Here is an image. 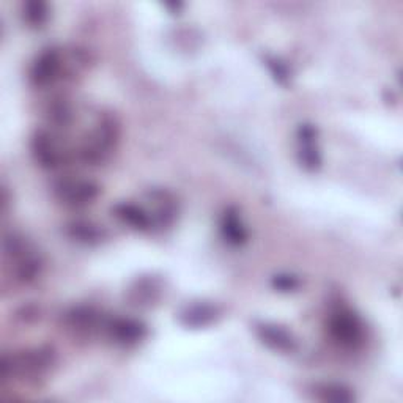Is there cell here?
<instances>
[{
    "instance_id": "cell-7",
    "label": "cell",
    "mask_w": 403,
    "mask_h": 403,
    "mask_svg": "<svg viewBox=\"0 0 403 403\" xmlns=\"http://www.w3.org/2000/svg\"><path fill=\"white\" fill-rule=\"evenodd\" d=\"M114 211L117 217H120L125 224L131 225L134 229L147 230L150 227V217H148V215H145L139 207H136V205L120 203L117 205Z\"/></svg>"
},
{
    "instance_id": "cell-5",
    "label": "cell",
    "mask_w": 403,
    "mask_h": 403,
    "mask_svg": "<svg viewBox=\"0 0 403 403\" xmlns=\"http://www.w3.org/2000/svg\"><path fill=\"white\" fill-rule=\"evenodd\" d=\"M33 154L43 167H55L59 164V153L46 132H38L33 139Z\"/></svg>"
},
{
    "instance_id": "cell-9",
    "label": "cell",
    "mask_w": 403,
    "mask_h": 403,
    "mask_svg": "<svg viewBox=\"0 0 403 403\" xmlns=\"http://www.w3.org/2000/svg\"><path fill=\"white\" fill-rule=\"evenodd\" d=\"M222 233L232 244H243L247 239L246 229L237 215V211L229 210L222 219Z\"/></svg>"
},
{
    "instance_id": "cell-8",
    "label": "cell",
    "mask_w": 403,
    "mask_h": 403,
    "mask_svg": "<svg viewBox=\"0 0 403 403\" xmlns=\"http://www.w3.org/2000/svg\"><path fill=\"white\" fill-rule=\"evenodd\" d=\"M315 136H317V131L312 128V126L304 125L300 128V139L302 144V148H301L302 161L309 169H315L318 164H320V157H318V152L314 145Z\"/></svg>"
},
{
    "instance_id": "cell-12",
    "label": "cell",
    "mask_w": 403,
    "mask_h": 403,
    "mask_svg": "<svg viewBox=\"0 0 403 403\" xmlns=\"http://www.w3.org/2000/svg\"><path fill=\"white\" fill-rule=\"evenodd\" d=\"M318 395L322 400H332V402H350L353 395L348 389L339 385H324L318 389Z\"/></svg>"
},
{
    "instance_id": "cell-11",
    "label": "cell",
    "mask_w": 403,
    "mask_h": 403,
    "mask_svg": "<svg viewBox=\"0 0 403 403\" xmlns=\"http://www.w3.org/2000/svg\"><path fill=\"white\" fill-rule=\"evenodd\" d=\"M216 315V310L210 306H195L189 309L186 315V323L193 324V327H203V324L210 323Z\"/></svg>"
},
{
    "instance_id": "cell-6",
    "label": "cell",
    "mask_w": 403,
    "mask_h": 403,
    "mask_svg": "<svg viewBox=\"0 0 403 403\" xmlns=\"http://www.w3.org/2000/svg\"><path fill=\"white\" fill-rule=\"evenodd\" d=\"M259 332H260L261 341H263L266 345H270L274 350L292 351L295 348V341L285 329H282L279 327H268V324H263V327L259 329Z\"/></svg>"
},
{
    "instance_id": "cell-13",
    "label": "cell",
    "mask_w": 403,
    "mask_h": 403,
    "mask_svg": "<svg viewBox=\"0 0 403 403\" xmlns=\"http://www.w3.org/2000/svg\"><path fill=\"white\" fill-rule=\"evenodd\" d=\"M273 285L279 290V292H292L300 287V280L293 278V276H276L273 279Z\"/></svg>"
},
{
    "instance_id": "cell-4",
    "label": "cell",
    "mask_w": 403,
    "mask_h": 403,
    "mask_svg": "<svg viewBox=\"0 0 403 403\" xmlns=\"http://www.w3.org/2000/svg\"><path fill=\"white\" fill-rule=\"evenodd\" d=\"M110 334L114 339H117V342L120 344H136L145 336V328L142 324L132 320H114L109 324Z\"/></svg>"
},
{
    "instance_id": "cell-10",
    "label": "cell",
    "mask_w": 403,
    "mask_h": 403,
    "mask_svg": "<svg viewBox=\"0 0 403 403\" xmlns=\"http://www.w3.org/2000/svg\"><path fill=\"white\" fill-rule=\"evenodd\" d=\"M24 16H25L27 23H29L30 25H33V27L41 25L47 18V6L45 2L33 0V2L25 4Z\"/></svg>"
},
{
    "instance_id": "cell-2",
    "label": "cell",
    "mask_w": 403,
    "mask_h": 403,
    "mask_svg": "<svg viewBox=\"0 0 403 403\" xmlns=\"http://www.w3.org/2000/svg\"><path fill=\"white\" fill-rule=\"evenodd\" d=\"M60 63V55L54 49H49V51L41 54L32 68V81L35 86L46 87L57 79Z\"/></svg>"
},
{
    "instance_id": "cell-1",
    "label": "cell",
    "mask_w": 403,
    "mask_h": 403,
    "mask_svg": "<svg viewBox=\"0 0 403 403\" xmlns=\"http://www.w3.org/2000/svg\"><path fill=\"white\" fill-rule=\"evenodd\" d=\"M331 336L344 346H356L363 341V324L350 310H339L329 322Z\"/></svg>"
},
{
    "instance_id": "cell-15",
    "label": "cell",
    "mask_w": 403,
    "mask_h": 403,
    "mask_svg": "<svg viewBox=\"0 0 403 403\" xmlns=\"http://www.w3.org/2000/svg\"><path fill=\"white\" fill-rule=\"evenodd\" d=\"M268 65H270V67L274 69V74H276V77H278V79H279L280 82H284V81L287 79V72H285V68L282 67L279 62L271 60L270 63H268Z\"/></svg>"
},
{
    "instance_id": "cell-3",
    "label": "cell",
    "mask_w": 403,
    "mask_h": 403,
    "mask_svg": "<svg viewBox=\"0 0 403 403\" xmlns=\"http://www.w3.org/2000/svg\"><path fill=\"white\" fill-rule=\"evenodd\" d=\"M62 200L72 205H86L98 195V188L87 181H65L57 188Z\"/></svg>"
},
{
    "instance_id": "cell-14",
    "label": "cell",
    "mask_w": 403,
    "mask_h": 403,
    "mask_svg": "<svg viewBox=\"0 0 403 403\" xmlns=\"http://www.w3.org/2000/svg\"><path fill=\"white\" fill-rule=\"evenodd\" d=\"M74 233L77 238L81 239H95L98 237V233L93 227H90V225H74Z\"/></svg>"
}]
</instances>
